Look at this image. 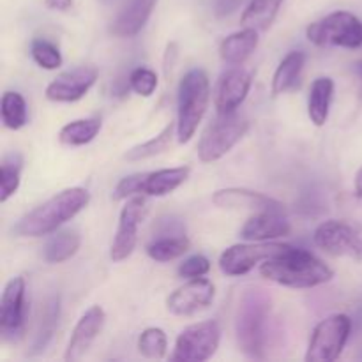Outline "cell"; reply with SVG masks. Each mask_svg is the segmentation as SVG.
I'll return each mask as SVG.
<instances>
[{"instance_id": "e0dca14e", "label": "cell", "mask_w": 362, "mask_h": 362, "mask_svg": "<svg viewBox=\"0 0 362 362\" xmlns=\"http://www.w3.org/2000/svg\"><path fill=\"white\" fill-rule=\"evenodd\" d=\"M212 202L214 205L221 209H232V211H255V212H265L274 211L283 212V204L276 198L269 197V194L258 193V191L244 189V187H226V189H219L212 194Z\"/></svg>"}, {"instance_id": "277c9868", "label": "cell", "mask_w": 362, "mask_h": 362, "mask_svg": "<svg viewBox=\"0 0 362 362\" xmlns=\"http://www.w3.org/2000/svg\"><path fill=\"white\" fill-rule=\"evenodd\" d=\"M211 99V81L200 67L187 71L177 90V140L187 144L197 133Z\"/></svg>"}, {"instance_id": "f35d334b", "label": "cell", "mask_w": 362, "mask_h": 362, "mask_svg": "<svg viewBox=\"0 0 362 362\" xmlns=\"http://www.w3.org/2000/svg\"><path fill=\"white\" fill-rule=\"evenodd\" d=\"M354 71L357 73V76L362 78V60H357V62L354 64Z\"/></svg>"}, {"instance_id": "5b68a950", "label": "cell", "mask_w": 362, "mask_h": 362, "mask_svg": "<svg viewBox=\"0 0 362 362\" xmlns=\"http://www.w3.org/2000/svg\"><path fill=\"white\" fill-rule=\"evenodd\" d=\"M247 129L250 122L240 113H218L214 122L209 124L198 141V159L202 163L219 161L246 136Z\"/></svg>"}, {"instance_id": "6da1fadb", "label": "cell", "mask_w": 362, "mask_h": 362, "mask_svg": "<svg viewBox=\"0 0 362 362\" xmlns=\"http://www.w3.org/2000/svg\"><path fill=\"white\" fill-rule=\"evenodd\" d=\"M260 274L286 288H315L334 278V271L320 258L293 246L281 257L264 262Z\"/></svg>"}, {"instance_id": "8d00e7d4", "label": "cell", "mask_w": 362, "mask_h": 362, "mask_svg": "<svg viewBox=\"0 0 362 362\" xmlns=\"http://www.w3.org/2000/svg\"><path fill=\"white\" fill-rule=\"evenodd\" d=\"M46 7L52 11H59V13H67L73 9L74 0H45Z\"/></svg>"}, {"instance_id": "d590c367", "label": "cell", "mask_w": 362, "mask_h": 362, "mask_svg": "<svg viewBox=\"0 0 362 362\" xmlns=\"http://www.w3.org/2000/svg\"><path fill=\"white\" fill-rule=\"evenodd\" d=\"M59 322V300H52L48 306L45 308V317L41 320V332L37 334V343H35V349H45V345L48 343L49 336H52L53 327Z\"/></svg>"}, {"instance_id": "836d02e7", "label": "cell", "mask_w": 362, "mask_h": 362, "mask_svg": "<svg viewBox=\"0 0 362 362\" xmlns=\"http://www.w3.org/2000/svg\"><path fill=\"white\" fill-rule=\"evenodd\" d=\"M144 180L145 172L124 177V179L117 184L115 191H113V200H127V198L131 197L144 194Z\"/></svg>"}, {"instance_id": "ac0fdd59", "label": "cell", "mask_w": 362, "mask_h": 362, "mask_svg": "<svg viewBox=\"0 0 362 362\" xmlns=\"http://www.w3.org/2000/svg\"><path fill=\"white\" fill-rule=\"evenodd\" d=\"M290 232H292V226L288 219L283 218V212L265 211L251 216L240 228L239 235L247 243H267V240L290 235Z\"/></svg>"}, {"instance_id": "4fadbf2b", "label": "cell", "mask_w": 362, "mask_h": 362, "mask_svg": "<svg viewBox=\"0 0 362 362\" xmlns=\"http://www.w3.org/2000/svg\"><path fill=\"white\" fill-rule=\"evenodd\" d=\"M216 297V288L207 278H194L170 293L166 308L175 317H193L207 310Z\"/></svg>"}, {"instance_id": "83f0119b", "label": "cell", "mask_w": 362, "mask_h": 362, "mask_svg": "<svg viewBox=\"0 0 362 362\" xmlns=\"http://www.w3.org/2000/svg\"><path fill=\"white\" fill-rule=\"evenodd\" d=\"M21 166H23V158L18 152H11L2 159V165H0V202L2 204L16 194L21 182Z\"/></svg>"}, {"instance_id": "30bf717a", "label": "cell", "mask_w": 362, "mask_h": 362, "mask_svg": "<svg viewBox=\"0 0 362 362\" xmlns=\"http://www.w3.org/2000/svg\"><path fill=\"white\" fill-rule=\"evenodd\" d=\"M292 246L279 243H250V244H235V246L226 247L219 257V269L226 276H244L253 271L262 262L272 260Z\"/></svg>"}, {"instance_id": "4dcf8cb0", "label": "cell", "mask_w": 362, "mask_h": 362, "mask_svg": "<svg viewBox=\"0 0 362 362\" xmlns=\"http://www.w3.org/2000/svg\"><path fill=\"white\" fill-rule=\"evenodd\" d=\"M168 350V338L159 327H148L138 338V352L147 359H163Z\"/></svg>"}, {"instance_id": "484cf974", "label": "cell", "mask_w": 362, "mask_h": 362, "mask_svg": "<svg viewBox=\"0 0 362 362\" xmlns=\"http://www.w3.org/2000/svg\"><path fill=\"white\" fill-rule=\"evenodd\" d=\"M101 131V120L90 117V119H78L73 122L66 124L60 129L59 140L60 144L67 145V147H81L94 140Z\"/></svg>"}, {"instance_id": "5bb4252c", "label": "cell", "mask_w": 362, "mask_h": 362, "mask_svg": "<svg viewBox=\"0 0 362 362\" xmlns=\"http://www.w3.org/2000/svg\"><path fill=\"white\" fill-rule=\"evenodd\" d=\"M98 69L92 66H80L59 74L46 87V99L53 103H76L87 94L98 80Z\"/></svg>"}, {"instance_id": "2e32d148", "label": "cell", "mask_w": 362, "mask_h": 362, "mask_svg": "<svg viewBox=\"0 0 362 362\" xmlns=\"http://www.w3.org/2000/svg\"><path fill=\"white\" fill-rule=\"evenodd\" d=\"M105 320L106 315L101 306L88 308V310L81 315L78 324L74 325L73 332H71L69 343H67L66 354H64V361H80L81 357L88 352V349H90L92 343L95 341V338L101 334L103 327H105Z\"/></svg>"}, {"instance_id": "d6a6232c", "label": "cell", "mask_w": 362, "mask_h": 362, "mask_svg": "<svg viewBox=\"0 0 362 362\" xmlns=\"http://www.w3.org/2000/svg\"><path fill=\"white\" fill-rule=\"evenodd\" d=\"M129 88L141 98H151L158 88V74L147 67H136L129 74Z\"/></svg>"}, {"instance_id": "3957f363", "label": "cell", "mask_w": 362, "mask_h": 362, "mask_svg": "<svg viewBox=\"0 0 362 362\" xmlns=\"http://www.w3.org/2000/svg\"><path fill=\"white\" fill-rule=\"evenodd\" d=\"M90 202V193L83 187H67L49 200L42 202L23 216L14 226L21 237H42L57 232L64 223L80 214Z\"/></svg>"}, {"instance_id": "f546056e", "label": "cell", "mask_w": 362, "mask_h": 362, "mask_svg": "<svg viewBox=\"0 0 362 362\" xmlns=\"http://www.w3.org/2000/svg\"><path fill=\"white\" fill-rule=\"evenodd\" d=\"M173 129H175L173 124H166L158 136L151 138V140L145 141V144H140L136 145V147H133L131 151L126 152L124 158L131 163H136V161H144V159L154 158V156L161 154V152H165L166 148H168L170 141H172Z\"/></svg>"}, {"instance_id": "7c38bea8", "label": "cell", "mask_w": 362, "mask_h": 362, "mask_svg": "<svg viewBox=\"0 0 362 362\" xmlns=\"http://www.w3.org/2000/svg\"><path fill=\"white\" fill-rule=\"evenodd\" d=\"M145 216V198L141 194L127 198L126 205L120 211L119 226L115 239L110 250V258L113 262H122L134 251L138 243V226Z\"/></svg>"}, {"instance_id": "603a6c76", "label": "cell", "mask_w": 362, "mask_h": 362, "mask_svg": "<svg viewBox=\"0 0 362 362\" xmlns=\"http://www.w3.org/2000/svg\"><path fill=\"white\" fill-rule=\"evenodd\" d=\"M306 64V53L299 52H290L285 59L279 62L278 69H276L274 76H272V95L286 94V92L293 90L299 85L300 73Z\"/></svg>"}, {"instance_id": "e575fe53", "label": "cell", "mask_w": 362, "mask_h": 362, "mask_svg": "<svg viewBox=\"0 0 362 362\" xmlns=\"http://www.w3.org/2000/svg\"><path fill=\"white\" fill-rule=\"evenodd\" d=\"M211 271V260L204 255H193L187 260H184L179 265V276L186 279H194V278H204Z\"/></svg>"}, {"instance_id": "f1b7e54d", "label": "cell", "mask_w": 362, "mask_h": 362, "mask_svg": "<svg viewBox=\"0 0 362 362\" xmlns=\"http://www.w3.org/2000/svg\"><path fill=\"white\" fill-rule=\"evenodd\" d=\"M27 103L20 92H4L2 95V122L7 129L18 131L27 124Z\"/></svg>"}, {"instance_id": "1f68e13d", "label": "cell", "mask_w": 362, "mask_h": 362, "mask_svg": "<svg viewBox=\"0 0 362 362\" xmlns=\"http://www.w3.org/2000/svg\"><path fill=\"white\" fill-rule=\"evenodd\" d=\"M30 55L34 62L42 69H59L62 66V55L53 42L46 39H34L30 45Z\"/></svg>"}, {"instance_id": "cb8c5ba5", "label": "cell", "mask_w": 362, "mask_h": 362, "mask_svg": "<svg viewBox=\"0 0 362 362\" xmlns=\"http://www.w3.org/2000/svg\"><path fill=\"white\" fill-rule=\"evenodd\" d=\"M81 237L76 230H59L46 240L42 247V258L48 264H62L78 253Z\"/></svg>"}, {"instance_id": "ab89813d", "label": "cell", "mask_w": 362, "mask_h": 362, "mask_svg": "<svg viewBox=\"0 0 362 362\" xmlns=\"http://www.w3.org/2000/svg\"><path fill=\"white\" fill-rule=\"evenodd\" d=\"M105 2H110V0H105Z\"/></svg>"}, {"instance_id": "ffe728a7", "label": "cell", "mask_w": 362, "mask_h": 362, "mask_svg": "<svg viewBox=\"0 0 362 362\" xmlns=\"http://www.w3.org/2000/svg\"><path fill=\"white\" fill-rule=\"evenodd\" d=\"M258 46V30L250 27H244L243 30L233 32L228 37L223 39L219 46V55L226 64L240 66L251 57V53Z\"/></svg>"}, {"instance_id": "ba28073f", "label": "cell", "mask_w": 362, "mask_h": 362, "mask_svg": "<svg viewBox=\"0 0 362 362\" xmlns=\"http://www.w3.org/2000/svg\"><path fill=\"white\" fill-rule=\"evenodd\" d=\"M352 332V320L341 313L318 322L308 345L306 362H332L341 356Z\"/></svg>"}, {"instance_id": "44dd1931", "label": "cell", "mask_w": 362, "mask_h": 362, "mask_svg": "<svg viewBox=\"0 0 362 362\" xmlns=\"http://www.w3.org/2000/svg\"><path fill=\"white\" fill-rule=\"evenodd\" d=\"M189 177L187 166L179 168H165L156 170V172H145L144 180V194L145 197H166L173 193L177 187L182 186Z\"/></svg>"}, {"instance_id": "8992f818", "label": "cell", "mask_w": 362, "mask_h": 362, "mask_svg": "<svg viewBox=\"0 0 362 362\" xmlns=\"http://www.w3.org/2000/svg\"><path fill=\"white\" fill-rule=\"evenodd\" d=\"M306 37L315 46H338L356 49L362 46V21L349 11H336L306 28Z\"/></svg>"}, {"instance_id": "74e56055", "label": "cell", "mask_w": 362, "mask_h": 362, "mask_svg": "<svg viewBox=\"0 0 362 362\" xmlns=\"http://www.w3.org/2000/svg\"><path fill=\"white\" fill-rule=\"evenodd\" d=\"M356 194H357V198H361L362 200V166L356 175Z\"/></svg>"}, {"instance_id": "4316f807", "label": "cell", "mask_w": 362, "mask_h": 362, "mask_svg": "<svg viewBox=\"0 0 362 362\" xmlns=\"http://www.w3.org/2000/svg\"><path fill=\"white\" fill-rule=\"evenodd\" d=\"M189 250V239L186 235L154 237L147 246V255L156 262H172L182 257Z\"/></svg>"}, {"instance_id": "d6986e66", "label": "cell", "mask_w": 362, "mask_h": 362, "mask_svg": "<svg viewBox=\"0 0 362 362\" xmlns=\"http://www.w3.org/2000/svg\"><path fill=\"white\" fill-rule=\"evenodd\" d=\"M158 0H127L126 6L120 9L117 18L113 20L110 32L115 37H134L140 34L141 28L147 25L152 11H154Z\"/></svg>"}, {"instance_id": "52a82bcc", "label": "cell", "mask_w": 362, "mask_h": 362, "mask_svg": "<svg viewBox=\"0 0 362 362\" xmlns=\"http://www.w3.org/2000/svg\"><path fill=\"white\" fill-rule=\"evenodd\" d=\"M315 246L334 258H352L362 262V223L346 219H329L317 226Z\"/></svg>"}, {"instance_id": "9a60e30c", "label": "cell", "mask_w": 362, "mask_h": 362, "mask_svg": "<svg viewBox=\"0 0 362 362\" xmlns=\"http://www.w3.org/2000/svg\"><path fill=\"white\" fill-rule=\"evenodd\" d=\"M253 76L244 67H232L221 74L214 92V105L218 113L237 112L250 94Z\"/></svg>"}, {"instance_id": "8fae6325", "label": "cell", "mask_w": 362, "mask_h": 362, "mask_svg": "<svg viewBox=\"0 0 362 362\" xmlns=\"http://www.w3.org/2000/svg\"><path fill=\"white\" fill-rule=\"evenodd\" d=\"M27 285L21 276L9 279L0 299V332L6 341H18L23 336L27 318Z\"/></svg>"}, {"instance_id": "d4e9b609", "label": "cell", "mask_w": 362, "mask_h": 362, "mask_svg": "<svg viewBox=\"0 0 362 362\" xmlns=\"http://www.w3.org/2000/svg\"><path fill=\"white\" fill-rule=\"evenodd\" d=\"M283 0H251L240 16L243 27L255 28V30H267L272 25Z\"/></svg>"}, {"instance_id": "9c48e42d", "label": "cell", "mask_w": 362, "mask_h": 362, "mask_svg": "<svg viewBox=\"0 0 362 362\" xmlns=\"http://www.w3.org/2000/svg\"><path fill=\"white\" fill-rule=\"evenodd\" d=\"M221 329L214 320L198 322L189 325L179 334L173 349L172 361L204 362L209 361L219 349Z\"/></svg>"}, {"instance_id": "7a4b0ae2", "label": "cell", "mask_w": 362, "mask_h": 362, "mask_svg": "<svg viewBox=\"0 0 362 362\" xmlns=\"http://www.w3.org/2000/svg\"><path fill=\"white\" fill-rule=\"evenodd\" d=\"M272 299L265 290L250 288L243 293L235 313V338L239 350L250 359H264Z\"/></svg>"}, {"instance_id": "7402d4cb", "label": "cell", "mask_w": 362, "mask_h": 362, "mask_svg": "<svg viewBox=\"0 0 362 362\" xmlns=\"http://www.w3.org/2000/svg\"><path fill=\"white\" fill-rule=\"evenodd\" d=\"M332 95H334V81L331 78L322 76L311 83L310 98H308V115L317 127L325 126L327 122Z\"/></svg>"}]
</instances>
